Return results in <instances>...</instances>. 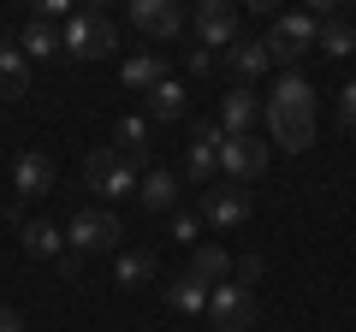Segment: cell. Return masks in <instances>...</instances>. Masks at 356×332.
<instances>
[{
  "mask_svg": "<svg viewBox=\"0 0 356 332\" xmlns=\"http://www.w3.org/2000/svg\"><path fill=\"white\" fill-rule=\"evenodd\" d=\"M191 24H196V36H202V48L226 53L232 42H238V6H226V0H202Z\"/></svg>",
  "mask_w": 356,
  "mask_h": 332,
  "instance_id": "cell-11",
  "label": "cell"
},
{
  "mask_svg": "<svg viewBox=\"0 0 356 332\" xmlns=\"http://www.w3.org/2000/svg\"><path fill=\"white\" fill-rule=\"evenodd\" d=\"M119 77H125V90L131 95H149L166 83V53H131L125 65H119Z\"/></svg>",
  "mask_w": 356,
  "mask_h": 332,
  "instance_id": "cell-15",
  "label": "cell"
},
{
  "mask_svg": "<svg viewBox=\"0 0 356 332\" xmlns=\"http://www.w3.org/2000/svg\"><path fill=\"white\" fill-rule=\"evenodd\" d=\"M30 90V60L18 48H6L0 53V95H24Z\"/></svg>",
  "mask_w": 356,
  "mask_h": 332,
  "instance_id": "cell-24",
  "label": "cell"
},
{
  "mask_svg": "<svg viewBox=\"0 0 356 332\" xmlns=\"http://www.w3.org/2000/svg\"><path fill=\"white\" fill-rule=\"evenodd\" d=\"M261 119H267V137L280 142L285 154H303L315 142V90H309V77L285 72L273 83V101L261 107Z\"/></svg>",
  "mask_w": 356,
  "mask_h": 332,
  "instance_id": "cell-1",
  "label": "cell"
},
{
  "mask_svg": "<svg viewBox=\"0 0 356 332\" xmlns=\"http://www.w3.org/2000/svg\"><path fill=\"white\" fill-rule=\"evenodd\" d=\"M83 184L102 196V202H119V196H131V190L143 184V172H137V166H131L125 154L113 149V142H107V149L83 154Z\"/></svg>",
  "mask_w": 356,
  "mask_h": 332,
  "instance_id": "cell-3",
  "label": "cell"
},
{
  "mask_svg": "<svg viewBox=\"0 0 356 332\" xmlns=\"http://www.w3.org/2000/svg\"><path fill=\"white\" fill-rule=\"evenodd\" d=\"M60 48L72 53V60H107V53L119 48V24H113L107 13H72Z\"/></svg>",
  "mask_w": 356,
  "mask_h": 332,
  "instance_id": "cell-5",
  "label": "cell"
},
{
  "mask_svg": "<svg viewBox=\"0 0 356 332\" xmlns=\"http://www.w3.org/2000/svg\"><path fill=\"white\" fill-rule=\"evenodd\" d=\"M196 219L214 226V231L243 226V219H250V190H243V184H208L202 202H196Z\"/></svg>",
  "mask_w": 356,
  "mask_h": 332,
  "instance_id": "cell-7",
  "label": "cell"
},
{
  "mask_svg": "<svg viewBox=\"0 0 356 332\" xmlns=\"http://www.w3.org/2000/svg\"><path fill=\"white\" fill-rule=\"evenodd\" d=\"M113 149L119 154H125V160L131 166H137V172H149V119H137V113H125V119H119V131H113Z\"/></svg>",
  "mask_w": 356,
  "mask_h": 332,
  "instance_id": "cell-17",
  "label": "cell"
},
{
  "mask_svg": "<svg viewBox=\"0 0 356 332\" xmlns=\"http://www.w3.org/2000/svg\"><path fill=\"white\" fill-rule=\"evenodd\" d=\"M0 332H30V326H24V315H18V308L0 303Z\"/></svg>",
  "mask_w": 356,
  "mask_h": 332,
  "instance_id": "cell-30",
  "label": "cell"
},
{
  "mask_svg": "<svg viewBox=\"0 0 356 332\" xmlns=\"http://www.w3.org/2000/svg\"><path fill=\"white\" fill-rule=\"evenodd\" d=\"M255 315H261V303H255L250 285H214V291H208V320H214L220 332H250Z\"/></svg>",
  "mask_w": 356,
  "mask_h": 332,
  "instance_id": "cell-6",
  "label": "cell"
},
{
  "mask_svg": "<svg viewBox=\"0 0 356 332\" xmlns=\"http://www.w3.org/2000/svg\"><path fill=\"white\" fill-rule=\"evenodd\" d=\"M54 267H60V279H77V273H83V256H60Z\"/></svg>",
  "mask_w": 356,
  "mask_h": 332,
  "instance_id": "cell-31",
  "label": "cell"
},
{
  "mask_svg": "<svg viewBox=\"0 0 356 332\" xmlns=\"http://www.w3.org/2000/svg\"><path fill=\"white\" fill-rule=\"evenodd\" d=\"M184 107H191V95H184V83H172V77H166L161 90H149V119H166V125H172V119H184Z\"/></svg>",
  "mask_w": 356,
  "mask_h": 332,
  "instance_id": "cell-20",
  "label": "cell"
},
{
  "mask_svg": "<svg viewBox=\"0 0 356 332\" xmlns=\"http://www.w3.org/2000/svg\"><path fill=\"white\" fill-rule=\"evenodd\" d=\"M0 53H6V36H0Z\"/></svg>",
  "mask_w": 356,
  "mask_h": 332,
  "instance_id": "cell-32",
  "label": "cell"
},
{
  "mask_svg": "<svg viewBox=\"0 0 356 332\" xmlns=\"http://www.w3.org/2000/svg\"><path fill=\"white\" fill-rule=\"evenodd\" d=\"M18 53H24V60H48V53H60V36H54L42 18H30L24 36H18Z\"/></svg>",
  "mask_w": 356,
  "mask_h": 332,
  "instance_id": "cell-22",
  "label": "cell"
},
{
  "mask_svg": "<svg viewBox=\"0 0 356 332\" xmlns=\"http://www.w3.org/2000/svg\"><path fill=\"white\" fill-rule=\"evenodd\" d=\"M232 273H238V285H250V291H255V279L267 273V261L261 256H243V261H232Z\"/></svg>",
  "mask_w": 356,
  "mask_h": 332,
  "instance_id": "cell-26",
  "label": "cell"
},
{
  "mask_svg": "<svg viewBox=\"0 0 356 332\" xmlns=\"http://www.w3.org/2000/svg\"><path fill=\"white\" fill-rule=\"evenodd\" d=\"M137 196H143V208H154V214H172L178 208V179L166 172V166H149L143 184H137Z\"/></svg>",
  "mask_w": 356,
  "mask_h": 332,
  "instance_id": "cell-18",
  "label": "cell"
},
{
  "mask_svg": "<svg viewBox=\"0 0 356 332\" xmlns=\"http://www.w3.org/2000/svg\"><path fill=\"white\" fill-rule=\"evenodd\" d=\"M220 142H226V131H220L214 119H202V125L191 131V154H184V179L191 184H214L220 179Z\"/></svg>",
  "mask_w": 356,
  "mask_h": 332,
  "instance_id": "cell-9",
  "label": "cell"
},
{
  "mask_svg": "<svg viewBox=\"0 0 356 332\" xmlns=\"http://www.w3.org/2000/svg\"><path fill=\"white\" fill-rule=\"evenodd\" d=\"M226 273H232V256H226V249H220V243H196L184 279H196L202 291H214V285H226Z\"/></svg>",
  "mask_w": 356,
  "mask_h": 332,
  "instance_id": "cell-16",
  "label": "cell"
},
{
  "mask_svg": "<svg viewBox=\"0 0 356 332\" xmlns=\"http://www.w3.org/2000/svg\"><path fill=\"white\" fill-rule=\"evenodd\" d=\"M315 48H321V53H332V60H350V53H356V24H339V18H327Z\"/></svg>",
  "mask_w": 356,
  "mask_h": 332,
  "instance_id": "cell-23",
  "label": "cell"
},
{
  "mask_svg": "<svg viewBox=\"0 0 356 332\" xmlns=\"http://www.w3.org/2000/svg\"><path fill=\"white\" fill-rule=\"evenodd\" d=\"M60 249H65V231L54 219H30L24 226V256H54L60 261Z\"/></svg>",
  "mask_w": 356,
  "mask_h": 332,
  "instance_id": "cell-19",
  "label": "cell"
},
{
  "mask_svg": "<svg viewBox=\"0 0 356 332\" xmlns=\"http://www.w3.org/2000/svg\"><path fill=\"white\" fill-rule=\"evenodd\" d=\"M339 125H344V131H356V77L344 83V95H339Z\"/></svg>",
  "mask_w": 356,
  "mask_h": 332,
  "instance_id": "cell-27",
  "label": "cell"
},
{
  "mask_svg": "<svg viewBox=\"0 0 356 332\" xmlns=\"http://www.w3.org/2000/svg\"><path fill=\"white\" fill-rule=\"evenodd\" d=\"M196 231H202V219H196V214H172V238L178 243H196Z\"/></svg>",
  "mask_w": 356,
  "mask_h": 332,
  "instance_id": "cell-28",
  "label": "cell"
},
{
  "mask_svg": "<svg viewBox=\"0 0 356 332\" xmlns=\"http://www.w3.org/2000/svg\"><path fill=\"white\" fill-rule=\"evenodd\" d=\"M214 65H220L214 48H196V53H191V77H214Z\"/></svg>",
  "mask_w": 356,
  "mask_h": 332,
  "instance_id": "cell-29",
  "label": "cell"
},
{
  "mask_svg": "<svg viewBox=\"0 0 356 332\" xmlns=\"http://www.w3.org/2000/svg\"><path fill=\"white\" fill-rule=\"evenodd\" d=\"M267 160H273V142H261V137H226V142H220V172H226L232 184L261 179Z\"/></svg>",
  "mask_w": 356,
  "mask_h": 332,
  "instance_id": "cell-8",
  "label": "cell"
},
{
  "mask_svg": "<svg viewBox=\"0 0 356 332\" xmlns=\"http://www.w3.org/2000/svg\"><path fill=\"white\" fill-rule=\"evenodd\" d=\"M226 65L238 72V83H243V90H255V77H267V72H273L267 48H261V42H250V36H238V42L226 48Z\"/></svg>",
  "mask_w": 356,
  "mask_h": 332,
  "instance_id": "cell-14",
  "label": "cell"
},
{
  "mask_svg": "<svg viewBox=\"0 0 356 332\" xmlns=\"http://www.w3.org/2000/svg\"><path fill=\"white\" fill-rule=\"evenodd\" d=\"M191 18L178 13L172 0H131V30H143L149 42H178Z\"/></svg>",
  "mask_w": 356,
  "mask_h": 332,
  "instance_id": "cell-10",
  "label": "cell"
},
{
  "mask_svg": "<svg viewBox=\"0 0 356 332\" xmlns=\"http://www.w3.org/2000/svg\"><path fill=\"white\" fill-rule=\"evenodd\" d=\"M13 190H18V202L48 196V190H54V160H48V154H36V149H24V154L13 160Z\"/></svg>",
  "mask_w": 356,
  "mask_h": 332,
  "instance_id": "cell-13",
  "label": "cell"
},
{
  "mask_svg": "<svg viewBox=\"0 0 356 332\" xmlns=\"http://www.w3.org/2000/svg\"><path fill=\"white\" fill-rule=\"evenodd\" d=\"M166 303L178 308V315H208V291L196 279H178V285H166Z\"/></svg>",
  "mask_w": 356,
  "mask_h": 332,
  "instance_id": "cell-25",
  "label": "cell"
},
{
  "mask_svg": "<svg viewBox=\"0 0 356 332\" xmlns=\"http://www.w3.org/2000/svg\"><path fill=\"white\" fill-rule=\"evenodd\" d=\"M315 42H321V18L315 13H273V30L261 36V48H267V60L297 65Z\"/></svg>",
  "mask_w": 356,
  "mask_h": 332,
  "instance_id": "cell-2",
  "label": "cell"
},
{
  "mask_svg": "<svg viewBox=\"0 0 356 332\" xmlns=\"http://www.w3.org/2000/svg\"><path fill=\"white\" fill-rule=\"evenodd\" d=\"M261 107H267L261 95L238 83V90H226V95H220V119H214V125L226 131V137H255V119H261Z\"/></svg>",
  "mask_w": 356,
  "mask_h": 332,
  "instance_id": "cell-12",
  "label": "cell"
},
{
  "mask_svg": "<svg viewBox=\"0 0 356 332\" xmlns=\"http://www.w3.org/2000/svg\"><path fill=\"white\" fill-rule=\"evenodd\" d=\"M154 267H161V261H154V249H125V256H119V285H131V291H137V285L154 279Z\"/></svg>",
  "mask_w": 356,
  "mask_h": 332,
  "instance_id": "cell-21",
  "label": "cell"
},
{
  "mask_svg": "<svg viewBox=\"0 0 356 332\" xmlns=\"http://www.w3.org/2000/svg\"><path fill=\"white\" fill-rule=\"evenodd\" d=\"M119 238H125V226H119L113 208H77L72 226H65L72 256H107V249H119Z\"/></svg>",
  "mask_w": 356,
  "mask_h": 332,
  "instance_id": "cell-4",
  "label": "cell"
}]
</instances>
